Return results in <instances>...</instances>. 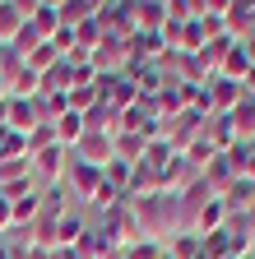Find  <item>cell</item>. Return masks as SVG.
Returning a JSON list of instances; mask_svg holds the SVG:
<instances>
[{
    "label": "cell",
    "mask_w": 255,
    "mask_h": 259,
    "mask_svg": "<svg viewBox=\"0 0 255 259\" xmlns=\"http://www.w3.org/2000/svg\"><path fill=\"white\" fill-rule=\"evenodd\" d=\"M28 23H33L42 37H56V32H60V5H51V0H33Z\"/></svg>",
    "instance_id": "52a82bcc"
},
{
    "label": "cell",
    "mask_w": 255,
    "mask_h": 259,
    "mask_svg": "<svg viewBox=\"0 0 255 259\" xmlns=\"http://www.w3.org/2000/svg\"><path fill=\"white\" fill-rule=\"evenodd\" d=\"M0 259H19V254L10 250V241H0Z\"/></svg>",
    "instance_id": "44dd1931"
},
{
    "label": "cell",
    "mask_w": 255,
    "mask_h": 259,
    "mask_svg": "<svg viewBox=\"0 0 255 259\" xmlns=\"http://www.w3.org/2000/svg\"><path fill=\"white\" fill-rule=\"evenodd\" d=\"M51 259H79L75 250H51Z\"/></svg>",
    "instance_id": "7402d4cb"
},
{
    "label": "cell",
    "mask_w": 255,
    "mask_h": 259,
    "mask_svg": "<svg viewBox=\"0 0 255 259\" xmlns=\"http://www.w3.org/2000/svg\"><path fill=\"white\" fill-rule=\"evenodd\" d=\"M60 5V28H79L84 19L98 14V0H56Z\"/></svg>",
    "instance_id": "8fae6325"
},
{
    "label": "cell",
    "mask_w": 255,
    "mask_h": 259,
    "mask_svg": "<svg viewBox=\"0 0 255 259\" xmlns=\"http://www.w3.org/2000/svg\"><path fill=\"white\" fill-rule=\"evenodd\" d=\"M51 130H56V144L75 153V144L84 139V116H79V111H65V116H56V125H51Z\"/></svg>",
    "instance_id": "9c48e42d"
},
{
    "label": "cell",
    "mask_w": 255,
    "mask_h": 259,
    "mask_svg": "<svg viewBox=\"0 0 255 259\" xmlns=\"http://www.w3.org/2000/svg\"><path fill=\"white\" fill-rule=\"evenodd\" d=\"M246 70H250V60H246L241 42H232V47H228V56H223V65H218V74H223V79H232V83H241V79H246Z\"/></svg>",
    "instance_id": "7c38bea8"
},
{
    "label": "cell",
    "mask_w": 255,
    "mask_h": 259,
    "mask_svg": "<svg viewBox=\"0 0 255 259\" xmlns=\"http://www.w3.org/2000/svg\"><path fill=\"white\" fill-rule=\"evenodd\" d=\"M0 102H10V83L5 79H0Z\"/></svg>",
    "instance_id": "603a6c76"
},
{
    "label": "cell",
    "mask_w": 255,
    "mask_h": 259,
    "mask_svg": "<svg viewBox=\"0 0 255 259\" xmlns=\"http://www.w3.org/2000/svg\"><path fill=\"white\" fill-rule=\"evenodd\" d=\"M167 254V245L163 241H149V236H139V241H130L121 250V259H163Z\"/></svg>",
    "instance_id": "e0dca14e"
},
{
    "label": "cell",
    "mask_w": 255,
    "mask_h": 259,
    "mask_svg": "<svg viewBox=\"0 0 255 259\" xmlns=\"http://www.w3.org/2000/svg\"><path fill=\"white\" fill-rule=\"evenodd\" d=\"M232 130H237V144H255V97H241L237 111L228 116Z\"/></svg>",
    "instance_id": "ba28073f"
},
{
    "label": "cell",
    "mask_w": 255,
    "mask_h": 259,
    "mask_svg": "<svg viewBox=\"0 0 255 259\" xmlns=\"http://www.w3.org/2000/svg\"><path fill=\"white\" fill-rule=\"evenodd\" d=\"M5 125L19 130V135H33V130L42 125V120H38V107H33V97H10V102H5Z\"/></svg>",
    "instance_id": "277c9868"
},
{
    "label": "cell",
    "mask_w": 255,
    "mask_h": 259,
    "mask_svg": "<svg viewBox=\"0 0 255 259\" xmlns=\"http://www.w3.org/2000/svg\"><path fill=\"white\" fill-rule=\"evenodd\" d=\"M167 254L172 259H204V241L195 232H176V241L167 245Z\"/></svg>",
    "instance_id": "9a60e30c"
},
{
    "label": "cell",
    "mask_w": 255,
    "mask_h": 259,
    "mask_svg": "<svg viewBox=\"0 0 255 259\" xmlns=\"http://www.w3.org/2000/svg\"><path fill=\"white\" fill-rule=\"evenodd\" d=\"M23 259H51V250H47V245H28V254H23Z\"/></svg>",
    "instance_id": "ffe728a7"
},
{
    "label": "cell",
    "mask_w": 255,
    "mask_h": 259,
    "mask_svg": "<svg viewBox=\"0 0 255 259\" xmlns=\"http://www.w3.org/2000/svg\"><path fill=\"white\" fill-rule=\"evenodd\" d=\"M135 10V32H163L167 28V0H139Z\"/></svg>",
    "instance_id": "5b68a950"
},
{
    "label": "cell",
    "mask_w": 255,
    "mask_h": 259,
    "mask_svg": "<svg viewBox=\"0 0 255 259\" xmlns=\"http://www.w3.org/2000/svg\"><path fill=\"white\" fill-rule=\"evenodd\" d=\"M70 88H75V70L65 60H56L51 70L42 74V93H70Z\"/></svg>",
    "instance_id": "4fadbf2b"
},
{
    "label": "cell",
    "mask_w": 255,
    "mask_h": 259,
    "mask_svg": "<svg viewBox=\"0 0 255 259\" xmlns=\"http://www.w3.org/2000/svg\"><path fill=\"white\" fill-rule=\"evenodd\" d=\"M241 51H246V60L255 65V32H246V37H241Z\"/></svg>",
    "instance_id": "d6986e66"
},
{
    "label": "cell",
    "mask_w": 255,
    "mask_h": 259,
    "mask_svg": "<svg viewBox=\"0 0 255 259\" xmlns=\"http://www.w3.org/2000/svg\"><path fill=\"white\" fill-rule=\"evenodd\" d=\"M10 157H28V135H19V130H0V162H10Z\"/></svg>",
    "instance_id": "2e32d148"
},
{
    "label": "cell",
    "mask_w": 255,
    "mask_h": 259,
    "mask_svg": "<svg viewBox=\"0 0 255 259\" xmlns=\"http://www.w3.org/2000/svg\"><path fill=\"white\" fill-rule=\"evenodd\" d=\"M223 204H228V218H237V213H255V181L237 176V181L228 185V194H223Z\"/></svg>",
    "instance_id": "8992f818"
},
{
    "label": "cell",
    "mask_w": 255,
    "mask_h": 259,
    "mask_svg": "<svg viewBox=\"0 0 255 259\" xmlns=\"http://www.w3.org/2000/svg\"><path fill=\"white\" fill-rule=\"evenodd\" d=\"M33 176V157H10V162H0V190H10L19 181Z\"/></svg>",
    "instance_id": "5bb4252c"
},
{
    "label": "cell",
    "mask_w": 255,
    "mask_h": 259,
    "mask_svg": "<svg viewBox=\"0 0 255 259\" xmlns=\"http://www.w3.org/2000/svg\"><path fill=\"white\" fill-rule=\"evenodd\" d=\"M84 232H88V222H84L79 213H65V218L56 222V250H75Z\"/></svg>",
    "instance_id": "30bf717a"
},
{
    "label": "cell",
    "mask_w": 255,
    "mask_h": 259,
    "mask_svg": "<svg viewBox=\"0 0 255 259\" xmlns=\"http://www.w3.org/2000/svg\"><path fill=\"white\" fill-rule=\"evenodd\" d=\"M75 157L79 162H93V167H107V162L116 157L112 153V135H93V130H84V139L75 144Z\"/></svg>",
    "instance_id": "3957f363"
},
{
    "label": "cell",
    "mask_w": 255,
    "mask_h": 259,
    "mask_svg": "<svg viewBox=\"0 0 255 259\" xmlns=\"http://www.w3.org/2000/svg\"><path fill=\"white\" fill-rule=\"evenodd\" d=\"M10 227H14V208H10V199H5V194H0V236H5Z\"/></svg>",
    "instance_id": "ac0fdd59"
},
{
    "label": "cell",
    "mask_w": 255,
    "mask_h": 259,
    "mask_svg": "<svg viewBox=\"0 0 255 259\" xmlns=\"http://www.w3.org/2000/svg\"><path fill=\"white\" fill-rule=\"evenodd\" d=\"M65 194H79V199H93V190L102 185V167H93V162H79L70 157V167H65Z\"/></svg>",
    "instance_id": "6da1fadb"
},
{
    "label": "cell",
    "mask_w": 255,
    "mask_h": 259,
    "mask_svg": "<svg viewBox=\"0 0 255 259\" xmlns=\"http://www.w3.org/2000/svg\"><path fill=\"white\" fill-rule=\"evenodd\" d=\"M28 10H33V0H0V47L19 37V28L28 23Z\"/></svg>",
    "instance_id": "7a4b0ae2"
},
{
    "label": "cell",
    "mask_w": 255,
    "mask_h": 259,
    "mask_svg": "<svg viewBox=\"0 0 255 259\" xmlns=\"http://www.w3.org/2000/svg\"><path fill=\"white\" fill-rule=\"evenodd\" d=\"M107 259H121V254H107Z\"/></svg>",
    "instance_id": "cb8c5ba5"
}]
</instances>
